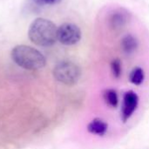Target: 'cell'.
Here are the masks:
<instances>
[{
    "instance_id": "7a4b0ae2",
    "label": "cell",
    "mask_w": 149,
    "mask_h": 149,
    "mask_svg": "<svg viewBox=\"0 0 149 149\" xmlns=\"http://www.w3.org/2000/svg\"><path fill=\"white\" fill-rule=\"evenodd\" d=\"M12 60L20 67L29 70L37 71L42 69L46 65L45 56L37 49L21 45L15 46L11 51Z\"/></svg>"
},
{
    "instance_id": "9c48e42d",
    "label": "cell",
    "mask_w": 149,
    "mask_h": 149,
    "mask_svg": "<svg viewBox=\"0 0 149 149\" xmlns=\"http://www.w3.org/2000/svg\"><path fill=\"white\" fill-rule=\"evenodd\" d=\"M130 81L136 86H140L143 83L144 79H145V73L142 68L141 67H135L134 70L131 72L130 76H129Z\"/></svg>"
},
{
    "instance_id": "6da1fadb",
    "label": "cell",
    "mask_w": 149,
    "mask_h": 149,
    "mask_svg": "<svg viewBox=\"0 0 149 149\" xmlns=\"http://www.w3.org/2000/svg\"><path fill=\"white\" fill-rule=\"evenodd\" d=\"M58 28L52 21L38 17L30 25L28 36L30 40L38 46H52L57 39Z\"/></svg>"
},
{
    "instance_id": "277c9868",
    "label": "cell",
    "mask_w": 149,
    "mask_h": 149,
    "mask_svg": "<svg viewBox=\"0 0 149 149\" xmlns=\"http://www.w3.org/2000/svg\"><path fill=\"white\" fill-rule=\"evenodd\" d=\"M57 39L65 45H73L81 39L79 27L72 23H65L58 28Z\"/></svg>"
},
{
    "instance_id": "7c38bea8",
    "label": "cell",
    "mask_w": 149,
    "mask_h": 149,
    "mask_svg": "<svg viewBox=\"0 0 149 149\" xmlns=\"http://www.w3.org/2000/svg\"><path fill=\"white\" fill-rule=\"evenodd\" d=\"M36 3L39 5H46V4H56L58 3L61 0H33Z\"/></svg>"
},
{
    "instance_id": "3957f363",
    "label": "cell",
    "mask_w": 149,
    "mask_h": 149,
    "mask_svg": "<svg viewBox=\"0 0 149 149\" xmlns=\"http://www.w3.org/2000/svg\"><path fill=\"white\" fill-rule=\"evenodd\" d=\"M81 75L80 68L71 61H62L56 65L53 69L55 79L65 86H74Z\"/></svg>"
},
{
    "instance_id": "30bf717a",
    "label": "cell",
    "mask_w": 149,
    "mask_h": 149,
    "mask_svg": "<svg viewBox=\"0 0 149 149\" xmlns=\"http://www.w3.org/2000/svg\"><path fill=\"white\" fill-rule=\"evenodd\" d=\"M103 98L108 106H110L112 107H116L118 106V102H119L118 95L114 90H113V89L105 90L103 93Z\"/></svg>"
},
{
    "instance_id": "8fae6325",
    "label": "cell",
    "mask_w": 149,
    "mask_h": 149,
    "mask_svg": "<svg viewBox=\"0 0 149 149\" xmlns=\"http://www.w3.org/2000/svg\"><path fill=\"white\" fill-rule=\"evenodd\" d=\"M111 69H112V72L113 75L114 76V78L119 79L121 75V72H122V68H121V62L119 58H115L112 61L111 63Z\"/></svg>"
},
{
    "instance_id": "ba28073f",
    "label": "cell",
    "mask_w": 149,
    "mask_h": 149,
    "mask_svg": "<svg viewBox=\"0 0 149 149\" xmlns=\"http://www.w3.org/2000/svg\"><path fill=\"white\" fill-rule=\"evenodd\" d=\"M120 47L126 54H132L138 48V41L133 35H126L121 39Z\"/></svg>"
},
{
    "instance_id": "5b68a950",
    "label": "cell",
    "mask_w": 149,
    "mask_h": 149,
    "mask_svg": "<svg viewBox=\"0 0 149 149\" xmlns=\"http://www.w3.org/2000/svg\"><path fill=\"white\" fill-rule=\"evenodd\" d=\"M139 104V97L134 91H128L124 94L123 104L121 107V120L125 123L133 115L137 109Z\"/></svg>"
},
{
    "instance_id": "8992f818",
    "label": "cell",
    "mask_w": 149,
    "mask_h": 149,
    "mask_svg": "<svg viewBox=\"0 0 149 149\" xmlns=\"http://www.w3.org/2000/svg\"><path fill=\"white\" fill-rule=\"evenodd\" d=\"M130 19V14L125 9L114 10L108 18L109 27L113 31H120L127 24Z\"/></svg>"
},
{
    "instance_id": "52a82bcc",
    "label": "cell",
    "mask_w": 149,
    "mask_h": 149,
    "mask_svg": "<svg viewBox=\"0 0 149 149\" xmlns=\"http://www.w3.org/2000/svg\"><path fill=\"white\" fill-rule=\"evenodd\" d=\"M107 128H108L107 124L104 120L98 118L93 120L87 126V130L89 133L100 136H103L107 133Z\"/></svg>"
}]
</instances>
